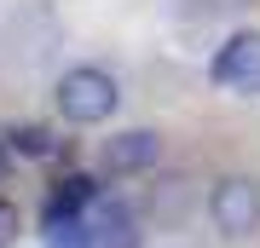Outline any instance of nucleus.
Segmentation results:
<instances>
[{
	"mask_svg": "<svg viewBox=\"0 0 260 248\" xmlns=\"http://www.w3.org/2000/svg\"><path fill=\"white\" fill-rule=\"evenodd\" d=\"M52 98H58V116H64L70 127H99V121L116 116L121 87H116L110 69H99V64H75V69L58 75Z\"/></svg>",
	"mask_w": 260,
	"mask_h": 248,
	"instance_id": "1",
	"label": "nucleus"
},
{
	"mask_svg": "<svg viewBox=\"0 0 260 248\" xmlns=\"http://www.w3.org/2000/svg\"><path fill=\"white\" fill-rule=\"evenodd\" d=\"M208 220L220 237H254L260 231V179L254 173H225L208 191Z\"/></svg>",
	"mask_w": 260,
	"mask_h": 248,
	"instance_id": "2",
	"label": "nucleus"
},
{
	"mask_svg": "<svg viewBox=\"0 0 260 248\" xmlns=\"http://www.w3.org/2000/svg\"><path fill=\"white\" fill-rule=\"evenodd\" d=\"M208 75H214V87H225V92L260 98V29H237V35L214 52Z\"/></svg>",
	"mask_w": 260,
	"mask_h": 248,
	"instance_id": "3",
	"label": "nucleus"
},
{
	"mask_svg": "<svg viewBox=\"0 0 260 248\" xmlns=\"http://www.w3.org/2000/svg\"><path fill=\"white\" fill-rule=\"evenodd\" d=\"M162 162V133L150 127H127V133H110L99 150V167L110 179H133V173H150V167Z\"/></svg>",
	"mask_w": 260,
	"mask_h": 248,
	"instance_id": "4",
	"label": "nucleus"
},
{
	"mask_svg": "<svg viewBox=\"0 0 260 248\" xmlns=\"http://www.w3.org/2000/svg\"><path fill=\"white\" fill-rule=\"evenodd\" d=\"M87 231H93V248H139V225L121 202H93L87 208Z\"/></svg>",
	"mask_w": 260,
	"mask_h": 248,
	"instance_id": "5",
	"label": "nucleus"
},
{
	"mask_svg": "<svg viewBox=\"0 0 260 248\" xmlns=\"http://www.w3.org/2000/svg\"><path fill=\"white\" fill-rule=\"evenodd\" d=\"M6 145L18 150V156H47L52 138H47V127H12V133H6Z\"/></svg>",
	"mask_w": 260,
	"mask_h": 248,
	"instance_id": "6",
	"label": "nucleus"
},
{
	"mask_svg": "<svg viewBox=\"0 0 260 248\" xmlns=\"http://www.w3.org/2000/svg\"><path fill=\"white\" fill-rule=\"evenodd\" d=\"M18 231H23L18 202H12V196H0V248H12V242H18Z\"/></svg>",
	"mask_w": 260,
	"mask_h": 248,
	"instance_id": "7",
	"label": "nucleus"
},
{
	"mask_svg": "<svg viewBox=\"0 0 260 248\" xmlns=\"http://www.w3.org/2000/svg\"><path fill=\"white\" fill-rule=\"evenodd\" d=\"M220 12H237V6H254V0H214Z\"/></svg>",
	"mask_w": 260,
	"mask_h": 248,
	"instance_id": "8",
	"label": "nucleus"
}]
</instances>
